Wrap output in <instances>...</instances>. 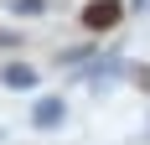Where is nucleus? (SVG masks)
<instances>
[{"label":"nucleus","instance_id":"obj_1","mask_svg":"<svg viewBox=\"0 0 150 145\" xmlns=\"http://www.w3.org/2000/svg\"><path fill=\"white\" fill-rule=\"evenodd\" d=\"M124 68H129V62L119 57V47H104L98 57H88L83 68H78V78H83L88 88H109V83H119V78H124Z\"/></svg>","mask_w":150,"mask_h":145},{"label":"nucleus","instance_id":"obj_2","mask_svg":"<svg viewBox=\"0 0 150 145\" xmlns=\"http://www.w3.org/2000/svg\"><path fill=\"white\" fill-rule=\"evenodd\" d=\"M78 21H83V31L98 42V31H114L124 21V5H119V0H88V5L78 11Z\"/></svg>","mask_w":150,"mask_h":145},{"label":"nucleus","instance_id":"obj_3","mask_svg":"<svg viewBox=\"0 0 150 145\" xmlns=\"http://www.w3.org/2000/svg\"><path fill=\"white\" fill-rule=\"evenodd\" d=\"M62 119H67V99H62V93L36 99V109H31V124H36V130H57Z\"/></svg>","mask_w":150,"mask_h":145},{"label":"nucleus","instance_id":"obj_4","mask_svg":"<svg viewBox=\"0 0 150 145\" xmlns=\"http://www.w3.org/2000/svg\"><path fill=\"white\" fill-rule=\"evenodd\" d=\"M0 83L11 88V93H31V88L42 83V72L31 68V62H16V57H11L5 68H0Z\"/></svg>","mask_w":150,"mask_h":145},{"label":"nucleus","instance_id":"obj_5","mask_svg":"<svg viewBox=\"0 0 150 145\" xmlns=\"http://www.w3.org/2000/svg\"><path fill=\"white\" fill-rule=\"evenodd\" d=\"M88 57H98V42H73V47H57V68H83Z\"/></svg>","mask_w":150,"mask_h":145},{"label":"nucleus","instance_id":"obj_6","mask_svg":"<svg viewBox=\"0 0 150 145\" xmlns=\"http://www.w3.org/2000/svg\"><path fill=\"white\" fill-rule=\"evenodd\" d=\"M47 5H52V0H5V11H11L16 21H36V16H47Z\"/></svg>","mask_w":150,"mask_h":145},{"label":"nucleus","instance_id":"obj_7","mask_svg":"<svg viewBox=\"0 0 150 145\" xmlns=\"http://www.w3.org/2000/svg\"><path fill=\"white\" fill-rule=\"evenodd\" d=\"M124 78H129L140 93H150V62H135V68H124Z\"/></svg>","mask_w":150,"mask_h":145},{"label":"nucleus","instance_id":"obj_8","mask_svg":"<svg viewBox=\"0 0 150 145\" xmlns=\"http://www.w3.org/2000/svg\"><path fill=\"white\" fill-rule=\"evenodd\" d=\"M21 42H26V36H21L16 26H0V52H11V47H21Z\"/></svg>","mask_w":150,"mask_h":145},{"label":"nucleus","instance_id":"obj_9","mask_svg":"<svg viewBox=\"0 0 150 145\" xmlns=\"http://www.w3.org/2000/svg\"><path fill=\"white\" fill-rule=\"evenodd\" d=\"M145 5H150V0H135V11H140V16H145Z\"/></svg>","mask_w":150,"mask_h":145}]
</instances>
